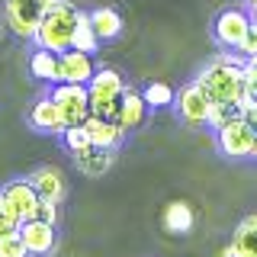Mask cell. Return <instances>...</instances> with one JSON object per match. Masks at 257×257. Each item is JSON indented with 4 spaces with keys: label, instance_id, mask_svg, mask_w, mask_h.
<instances>
[{
    "label": "cell",
    "instance_id": "obj_1",
    "mask_svg": "<svg viewBox=\"0 0 257 257\" xmlns=\"http://www.w3.org/2000/svg\"><path fill=\"white\" fill-rule=\"evenodd\" d=\"M196 84L212 96V103L222 100H238L244 90V61H238L235 55H215L212 61L203 68V74L196 77Z\"/></svg>",
    "mask_w": 257,
    "mask_h": 257
},
{
    "label": "cell",
    "instance_id": "obj_2",
    "mask_svg": "<svg viewBox=\"0 0 257 257\" xmlns=\"http://www.w3.org/2000/svg\"><path fill=\"white\" fill-rule=\"evenodd\" d=\"M77 7L71 0H52L48 13L42 16L32 42L39 48H48V52H64L71 48V39H74V26H77Z\"/></svg>",
    "mask_w": 257,
    "mask_h": 257
},
{
    "label": "cell",
    "instance_id": "obj_3",
    "mask_svg": "<svg viewBox=\"0 0 257 257\" xmlns=\"http://www.w3.org/2000/svg\"><path fill=\"white\" fill-rule=\"evenodd\" d=\"M87 93H90V112L116 119L119 100H122V93H125V80H122L119 71L100 68V71H93L90 80H87Z\"/></svg>",
    "mask_w": 257,
    "mask_h": 257
},
{
    "label": "cell",
    "instance_id": "obj_4",
    "mask_svg": "<svg viewBox=\"0 0 257 257\" xmlns=\"http://www.w3.org/2000/svg\"><path fill=\"white\" fill-rule=\"evenodd\" d=\"M52 0H4V13H7V26L13 29V36L32 39L42 23V16L48 13Z\"/></svg>",
    "mask_w": 257,
    "mask_h": 257
},
{
    "label": "cell",
    "instance_id": "obj_5",
    "mask_svg": "<svg viewBox=\"0 0 257 257\" xmlns=\"http://www.w3.org/2000/svg\"><path fill=\"white\" fill-rule=\"evenodd\" d=\"M48 96L58 103V109L64 116V125H80L90 116V93H87V84H55V90Z\"/></svg>",
    "mask_w": 257,
    "mask_h": 257
},
{
    "label": "cell",
    "instance_id": "obj_6",
    "mask_svg": "<svg viewBox=\"0 0 257 257\" xmlns=\"http://www.w3.org/2000/svg\"><path fill=\"white\" fill-rule=\"evenodd\" d=\"M215 139H219V148L228 158H251L254 155V125L244 116H238L231 122H225L222 128H215Z\"/></svg>",
    "mask_w": 257,
    "mask_h": 257
},
{
    "label": "cell",
    "instance_id": "obj_7",
    "mask_svg": "<svg viewBox=\"0 0 257 257\" xmlns=\"http://www.w3.org/2000/svg\"><path fill=\"white\" fill-rule=\"evenodd\" d=\"M174 106L180 112V119L193 128L209 122V112H212V96H209L199 84H187L180 93L174 96Z\"/></svg>",
    "mask_w": 257,
    "mask_h": 257
},
{
    "label": "cell",
    "instance_id": "obj_8",
    "mask_svg": "<svg viewBox=\"0 0 257 257\" xmlns=\"http://www.w3.org/2000/svg\"><path fill=\"white\" fill-rule=\"evenodd\" d=\"M16 231H20V238H23V244H26L29 257H48L55 251V244H58V238H55V225L39 222V219H23L20 225H16Z\"/></svg>",
    "mask_w": 257,
    "mask_h": 257
},
{
    "label": "cell",
    "instance_id": "obj_9",
    "mask_svg": "<svg viewBox=\"0 0 257 257\" xmlns=\"http://www.w3.org/2000/svg\"><path fill=\"white\" fill-rule=\"evenodd\" d=\"M247 26H251V13L238 10V7H228V10H222L215 16V42L225 48H238Z\"/></svg>",
    "mask_w": 257,
    "mask_h": 257
},
{
    "label": "cell",
    "instance_id": "obj_10",
    "mask_svg": "<svg viewBox=\"0 0 257 257\" xmlns=\"http://www.w3.org/2000/svg\"><path fill=\"white\" fill-rule=\"evenodd\" d=\"M93 77V58L77 48L58 52V80L55 84H87Z\"/></svg>",
    "mask_w": 257,
    "mask_h": 257
},
{
    "label": "cell",
    "instance_id": "obj_11",
    "mask_svg": "<svg viewBox=\"0 0 257 257\" xmlns=\"http://www.w3.org/2000/svg\"><path fill=\"white\" fill-rule=\"evenodd\" d=\"M84 132H87V139H90V145H100V148H119L125 139V128L116 122V119H109V116H100V112H90V116L84 119Z\"/></svg>",
    "mask_w": 257,
    "mask_h": 257
},
{
    "label": "cell",
    "instance_id": "obj_12",
    "mask_svg": "<svg viewBox=\"0 0 257 257\" xmlns=\"http://www.w3.org/2000/svg\"><path fill=\"white\" fill-rule=\"evenodd\" d=\"M0 199L7 203V209H10L13 219L23 222V219H29V212H32V206H36L39 193L29 183V177H23V180H10V183H7V187L0 190Z\"/></svg>",
    "mask_w": 257,
    "mask_h": 257
},
{
    "label": "cell",
    "instance_id": "obj_13",
    "mask_svg": "<svg viewBox=\"0 0 257 257\" xmlns=\"http://www.w3.org/2000/svg\"><path fill=\"white\" fill-rule=\"evenodd\" d=\"M29 125L36 128V132H45V135H61L64 128H68L58 103H55L52 96H42V100L29 109Z\"/></svg>",
    "mask_w": 257,
    "mask_h": 257
},
{
    "label": "cell",
    "instance_id": "obj_14",
    "mask_svg": "<svg viewBox=\"0 0 257 257\" xmlns=\"http://www.w3.org/2000/svg\"><path fill=\"white\" fill-rule=\"evenodd\" d=\"M29 183L36 187L39 199H48V203H61L64 199V190H68V183H64V174L58 167H36V171L29 174Z\"/></svg>",
    "mask_w": 257,
    "mask_h": 257
},
{
    "label": "cell",
    "instance_id": "obj_15",
    "mask_svg": "<svg viewBox=\"0 0 257 257\" xmlns=\"http://www.w3.org/2000/svg\"><path fill=\"white\" fill-rule=\"evenodd\" d=\"M71 155H74V167L87 177H100L112 167V151L100 148V145H84V148L71 151Z\"/></svg>",
    "mask_w": 257,
    "mask_h": 257
},
{
    "label": "cell",
    "instance_id": "obj_16",
    "mask_svg": "<svg viewBox=\"0 0 257 257\" xmlns=\"http://www.w3.org/2000/svg\"><path fill=\"white\" fill-rule=\"evenodd\" d=\"M145 116H148V103H145V96L125 90L122 100H119V109H116V122L128 132V128H139L145 122Z\"/></svg>",
    "mask_w": 257,
    "mask_h": 257
},
{
    "label": "cell",
    "instance_id": "obj_17",
    "mask_svg": "<svg viewBox=\"0 0 257 257\" xmlns=\"http://www.w3.org/2000/svg\"><path fill=\"white\" fill-rule=\"evenodd\" d=\"M193 225H196V212H193L190 203L174 199V203L164 206V228L171 231V235H190Z\"/></svg>",
    "mask_w": 257,
    "mask_h": 257
},
{
    "label": "cell",
    "instance_id": "obj_18",
    "mask_svg": "<svg viewBox=\"0 0 257 257\" xmlns=\"http://www.w3.org/2000/svg\"><path fill=\"white\" fill-rule=\"evenodd\" d=\"M228 247H231V257H257V212L238 222Z\"/></svg>",
    "mask_w": 257,
    "mask_h": 257
},
{
    "label": "cell",
    "instance_id": "obj_19",
    "mask_svg": "<svg viewBox=\"0 0 257 257\" xmlns=\"http://www.w3.org/2000/svg\"><path fill=\"white\" fill-rule=\"evenodd\" d=\"M90 16V26L96 32V39L100 42H112V39H119V32H122V16L119 10H112V7H96Z\"/></svg>",
    "mask_w": 257,
    "mask_h": 257
},
{
    "label": "cell",
    "instance_id": "obj_20",
    "mask_svg": "<svg viewBox=\"0 0 257 257\" xmlns=\"http://www.w3.org/2000/svg\"><path fill=\"white\" fill-rule=\"evenodd\" d=\"M29 74L45 80V84H55L58 80V52H48V48H39L29 58Z\"/></svg>",
    "mask_w": 257,
    "mask_h": 257
},
{
    "label": "cell",
    "instance_id": "obj_21",
    "mask_svg": "<svg viewBox=\"0 0 257 257\" xmlns=\"http://www.w3.org/2000/svg\"><path fill=\"white\" fill-rule=\"evenodd\" d=\"M96 45H100V39H96V32L90 26V16L87 13H77V26H74V39H71V48H77V52H96Z\"/></svg>",
    "mask_w": 257,
    "mask_h": 257
},
{
    "label": "cell",
    "instance_id": "obj_22",
    "mask_svg": "<svg viewBox=\"0 0 257 257\" xmlns=\"http://www.w3.org/2000/svg\"><path fill=\"white\" fill-rule=\"evenodd\" d=\"M244 116V106H241L238 100H222V103H212V112H209V128H222L225 122H231V119Z\"/></svg>",
    "mask_w": 257,
    "mask_h": 257
},
{
    "label": "cell",
    "instance_id": "obj_23",
    "mask_svg": "<svg viewBox=\"0 0 257 257\" xmlns=\"http://www.w3.org/2000/svg\"><path fill=\"white\" fill-rule=\"evenodd\" d=\"M142 96H145V103H148V109H161V106H171L174 103V90L164 80H151Z\"/></svg>",
    "mask_w": 257,
    "mask_h": 257
},
{
    "label": "cell",
    "instance_id": "obj_24",
    "mask_svg": "<svg viewBox=\"0 0 257 257\" xmlns=\"http://www.w3.org/2000/svg\"><path fill=\"white\" fill-rule=\"evenodd\" d=\"M0 257H29L26 244H23V238H20V231H7V235H0Z\"/></svg>",
    "mask_w": 257,
    "mask_h": 257
},
{
    "label": "cell",
    "instance_id": "obj_25",
    "mask_svg": "<svg viewBox=\"0 0 257 257\" xmlns=\"http://www.w3.org/2000/svg\"><path fill=\"white\" fill-rule=\"evenodd\" d=\"M29 219H39V222L55 225V222H58V203H48V199H36V206H32Z\"/></svg>",
    "mask_w": 257,
    "mask_h": 257
},
{
    "label": "cell",
    "instance_id": "obj_26",
    "mask_svg": "<svg viewBox=\"0 0 257 257\" xmlns=\"http://www.w3.org/2000/svg\"><path fill=\"white\" fill-rule=\"evenodd\" d=\"M61 135H64V145H68L71 151H77V148H84V145H90V139H87V132H84V125H68Z\"/></svg>",
    "mask_w": 257,
    "mask_h": 257
},
{
    "label": "cell",
    "instance_id": "obj_27",
    "mask_svg": "<svg viewBox=\"0 0 257 257\" xmlns=\"http://www.w3.org/2000/svg\"><path fill=\"white\" fill-rule=\"evenodd\" d=\"M235 52H241L247 58V55H257V23L251 20V26H247V32H244V39L238 42V48Z\"/></svg>",
    "mask_w": 257,
    "mask_h": 257
},
{
    "label": "cell",
    "instance_id": "obj_28",
    "mask_svg": "<svg viewBox=\"0 0 257 257\" xmlns=\"http://www.w3.org/2000/svg\"><path fill=\"white\" fill-rule=\"evenodd\" d=\"M16 225H20V222L13 219L10 209H7V203L0 199V235H7V231H16Z\"/></svg>",
    "mask_w": 257,
    "mask_h": 257
},
{
    "label": "cell",
    "instance_id": "obj_29",
    "mask_svg": "<svg viewBox=\"0 0 257 257\" xmlns=\"http://www.w3.org/2000/svg\"><path fill=\"white\" fill-rule=\"evenodd\" d=\"M244 77L257 80V55H247V58H244Z\"/></svg>",
    "mask_w": 257,
    "mask_h": 257
},
{
    "label": "cell",
    "instance_id": "obj_30",
    "mask_svg": "<svg viewBox=\"0 0 257 257\" xmlns=\"http://www.w3.org/2000/svg\"><path fill=\"white\" fill-rule=\"evenodd\" d=\"M244 119L254 125V132H257V103H244Z\"/></svg>",
    "mask_w": 257,
    "mask_h": 257
},
{
    "label": "cell",
    "instance_id": "obj_31",
    "mask_svg": "<svg viewBox=\"0 0 257 257\" xmlns=\"http://www.w3.org/2000/svg\"><path fill=\"white\" fill-rule=\"evenodd\" d=\"M251 158H257V132H254V155Z\"/></svg>",
    "mask_w": 257,
    "mask_h": 257
},
{
    "label": "cell",
    "instance_id": "obj_32",
    "mask_svg": "<svg viewBox=\"0 0 257 257\" xmlns=\"http://www.w3.org/2000/svg\"><path fill=\"white\" fill-rule=\"evenodd\" d=\"M247 7H251V10H257V0H247Z\"/></svg>",
    "mask_w": 257,
    "mask_h": 257
}]
</instances>
